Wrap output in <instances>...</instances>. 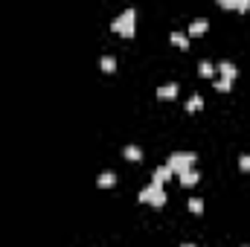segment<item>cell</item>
<instances>
[{"instance_id":"30bf717a","label":"cell","mask_w":250,"mask_h":247,"mask_svg":"<svg viewBox=\"0 0 250 247\" xmlns=\"http://www.w3.org/2000/svg\"><path fill=\"white\" fill-rule=\"evenodd\" d=\"M169 41H172V44H175L178 50H189V35H187V32H178V29H172Z\"/></svg>"},{"instance_id":"3957f363","label":"cell","mask_w":250,"mask_h":247,"mask_svg":"<svg viewBox=\"0 0 250 247\" xmlns=\"http://www.w3.org/2000/svg\"><path fill=\"white\" fill-rule=\"evenodd\" d=\"M137 201H140V204H148V206H154V209H160V206L166 204V189L157 186V184H148V186L140 189Z\"/></svg>"},{"instance_id":"5bb4252c","label":"cell","mask_w":250,"mask_h":247,"mask_svg":"<svg viewBox=\"0 0 250 247\" xmlns=\"http://www.w3.org/2000/svg\"><path fill=\"white\" fill-rule=\"evenodd\" d=\"M99 70L102 73H117V59L114 56H102L99 59Z\"/></svg>"},{"instance_id":"8992f818","label":"cell","mask_w":250,"mask_h":247,"mask_svg":"<svg viewBox=\"0 0 250 247\" xmlns=\"http://www.w3.org/2000/svg\"><path fill=\"white\" fill-rule=\"evenodd\" d=\"M178 90H181V87H178L175 82H169V84H160V87H157V99H160V102H172V99L178 96Z\"/></svg>"},{"instance_id":"7a4b0ae2","label":"cell","mask_w":250,"mask_h":247,"mask_svg":"<svg viewBox=\"0 0 250 247\" xmlns=\"http://www.w3.org/2000/svg\"><path fill=\"white\" fill-rule=\"evenodd\" d=\"M111 29L123 38H134L137 35V9H125L111 21Z\"/></svg>"},{"instance_id":"ffe728a7","label":"cell","mask_w":250,"mask_h":247,"mask_svg":"<svg viewBox=\"0 0 250 247\" xmlns=\"http://www.w3.org/2000/svg\"><path fill=\"white\" fill-rule=\"evenodd\" d=\"M242 247H248V245H242Z\"/></svg>"},{"instance_id":"5b68a950","label":"cell","mask_w":250,"mask_h":247,"mask_svg":"<svg viewBox=\"0 0 250 247\" xmlns=\"http://www.w3.org/2000/svg\"><path fill=\"white\" fill-rule=\"evenodd\" d=\"M207 29H209V21H207V18H195V21L189 23L187 35H189V38H201V35H204Z\"/></svg>"},{"instance_id":"9c48e42d","label":"cell","mask_w":250,"mask_h":247,"mask_svg":"<svg viewBox=\"0 0 250 247\" xmlns=\"http://www.w3.org/2000/svg\"><path fill=\"white\" fill-rule=\"evenodd\" d=\"M123 157L128 160V163H140V160H143V148H140V145H125Z\"/></svg>"},{"instance_id":"2e32d148","label":"cell","mask_w":250,"mask_h":247,"mask_svg":"<svg viewBox=\"0 0 250 247\" xmlns=\"http://www.w3.org/2000/svg\"><path fill=\"white\" fill-rule=\"evenodd\" d=\"M189 212H192V215H201V212H204V201H201V198H189Z\"/></svg>"},{"instance_id":"4fadbf2b","label":"cell","mask_w":250,"mask_h":247,"mask_svg":"<svg viewBox=\"0 0 250 247\" xmlns=\"http://www.w3.org/2000/svg\"><path fill=\"white\" fill-rule=\"evenodd\" d=\"M198 76H201V79H212V76H215V64L204 59V62L198 64Z\"/></svg>"},{"instance_id":"7c38bea8","label":"cell","mask_w":250,"mask_h":247,"mask_svg":"<svg viewBox=\"0 0 250 247\" xmlns=\"http://www.w3.org/2000/svg\"><path fill=\"white\" fill-rule=\"evenodd\" d=\"M169 178H172V172H169V169H166V163H163V166H157V169H154V181H151V184L163 186Z\"/></svg>"},{"instance_id":"277c9868","label":"cell","mask_w":250,"mask_h":247,"mask_svg":"<svg viewBox=\"0 0 250 247\" xmlns=\"http://www.w3.org/2000/svg\"><path fill=\"white\" fill-rule=\"evenodd\" d=\"M215 70H218V79H224V82H236V79H239L236 64L227 62V59H224V62H218V67H215Z\"/></svg>"},{"instance_id":"6da1fadb","label":"cell","mask_w":250,"mask_h":247,"mask_svg":"<svg viewBox=\"0 0 250 247\" xmlns=\"http://www.w3.org/2000/svg\"><path fill=\"white\" fill-rule=\"evenodd\" d=\"M195 163H198V154L195 151H172L166 157V169L172 175H184L189 169H195Z\"/></svg>"},{"instance_id":"52a82bcc","label":"cell","mask_w":250,"mask_h":247,"mask_svg":"<svg viewBox=\"0 0 250 247\" xmlns=\"http://www.w3.org/2000/svg\"><path fill=\"white\" fill-rule=\"evenodd\" d=\"M96 186L99 189H114L117 186V172H111V169L108 172H99L96 175Z\"/></svg>"},{"instance_id":"d6986e66","label":"cell","mask_w":250,"mask_h":247,"mask_svg":"<svg viewBox=\"0 0 250 247\" xmlns=\"http://www.w3.org/2000/svg\"><path fill=\"white\" fill-rule=\"evenodd\" d=\"M181 247H195V245H192V242H184V245H181Z\"/></svg>"},{"instance_id":"ac0fdd59","label":"cell","mask_w":250,"mask_h":247,"mask_svg":"<svg viewBox=\"0 0 250 247\" xmlns=\"http://www.w3.org/2000/svg\"><path fill=\"white\" fill-rule=\"evenodd\" d=\"M239 169L242 172H250V154H239Z\"/></svg>"},{"instance_id":"ba28073f","label":"cell","mask_w":250,"mask_h":247,"mask_svg":"<svg viewBox=\"0 0 250 247\" xmlns=\"http://www.w3.org/2000/svg\"><path fill=\"white\" fill-rule=\"evenodd\" d=\"M218 9H233V12H248L250 0H218Z\"/></svg>"},{"instance_id":"9a60e30c","label":"cell","mask_w":250,"mask_h":247,"mask_svg":"<svg viewBox=\"0 0 250 247\" xmlns=\"http://www.w3.org/2000/svg\"><path fill=\"white\" fill-rule=\"evenodd\" d=\"M187 111L189 114H198V111H204V96H189V102H187Z\"/></svg>"},{"instance_id":"e0dca14e","label":"cell","mask_w":250,"mask_h":247,"mask_svg":"<svg viewBox=\"0 0 250 247\" xmlns=\"http://www.w3.org/2000/svg\"><path fill=\"white\" fill-rule=\"evenodd\" d=\"M230 87H233V82H224V79H215V90H218V93H230Z\"/></svg>"},{"instance_id":"8fae6325","label":"cell","mask_w":250,"mask_h":247,"mask_svg":"<svg viewBox=\"0 0 250 247\" xmlns=\"http://www.w3.org/2000/svg\"><path fill=\"white\" fill-rule=\"evenodd\" d=\"M181 178V186H198V181H201V172L198 169H189V172H184V175H178Z\"/></svg>"}]
</instances>
